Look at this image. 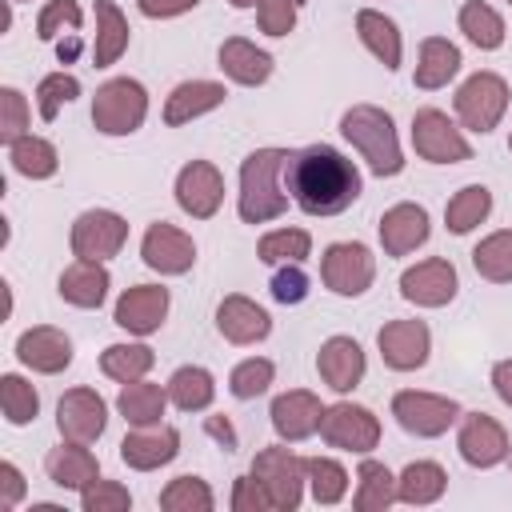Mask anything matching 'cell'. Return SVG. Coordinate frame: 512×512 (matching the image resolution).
Instances as JSON below:
<instances>
[{
    "label": "cell",
    "mask_w": 512,
    "mask_h": 512,
    "mask_svg": "<svg viewBox=\"0 0 512 512\" xmlns=\"http://www.w3.org/2000/svg\"><path fill=\"white\" fill-rule=\"evenodd\" d=\"M148 116V88L136 76H112L92 96V124L104 136H132Z\"/></svg>",
    "instance_id": "cell-4"
},
{
    "label": "cell",
    "mask_w": 512,
    "mask_h": 512,
    "mask_svg": "<svg viewBox=\"0 0 512 512\" xmlns=\"http://www.w3.org/2000/svg\"><path fill=\"white\" fill-rule=\"evenodd\" d=\"M508 100H512V92H508V80L500 76V72H488V68H480V72H472L460 88H456V96H452V108H456V120H460V128H468V132H480V136H488L500 120H504V112H508Z\"/></svg>",
    "instance_id": "cell-5"
},
{
    "label": "cell",
    "mask_w": 512,
    "mask_h": 512,
    "mask_svg": "<svg viewBox=\"0 0 512 512\" xmlns=\"http://www.w3.org/2000/svg\"><path fill=\"white\" fill-rule=\"evenodd\" d=\"M216 332H220L228 344L248 348V344L268 340V332H272V316H268L252 296L232 292V296H224V300L216 304Z\"/></svg>",
    "instance_id": "cell-24"
},
{
    "label": "cell",
    "mask_w": 512,
    "mask_h": 512,
    "mask_svg": "<svg viewBox=\"0 0 512 512\" xmlns=\"http://www.w3.org/2000/svg\"><path fill=\"white\" fill-rule=\"evenodd\" d=\"M308 296V276L300 264H280V272L272 276V300L280 304H300Z\"/></svg>",
    "instance_id": "cell-52"
},
{
    "label": "cell",
    "mask_w": 512,
    "mask_h": 512,
    "mask_svg": "<svg viewBox=\"0 0 512 512\" xmlns=\"http://www.w3.org/2000/svg\"><path fill=\"white\" fill-rule=\"evenodd\" d=\"M492 392L500 396V404L512 408V356L492 364Z\"/></svg>",
    "instance_id": "cell-55"
},
{
    "label": "cell",
    "mask_w": 512,
    "mask_h": 512,
    "mask_svg": "<svg viewBox=\"0 0 512 512\" xmlns=\"http://www.w3.org/2000/svg\"><path fill=\"white\" fill-rule=\"evenodd\" d=\"M316 372L340 396H348L352 388H360V380L368 372V360H364L360 340H352V336H328L320 344V352H316Z\"/></svg>",
    "instance_id": "cell-22"
},
{
    "label": "cell",
    "mask_w": 512,
    "mask_h": 512,
    "mask_svg": "<svg viewBox=\"0 0 512 512\" xmlns=\"http://www.w3.org/2000/svg\"><path fill=\"white\" fill-rule=\"evenodd\" d=\"M140 260L160 276H184L196 264V240L184 228L156 220V224H148V232L140 240Z\"/></svg>",
    "instance_id": "cell-16"
},
{
    "label": "cell",
    "mask_w": 512,
    "mask_h": 512,
    "mask_svg": "<svg viewBox=\"0 0 512 512\" xmlns=\"http://www.w3.org/2000/svg\"><path fill=\"white\" fill-rule=\"evenodd\" d=\"M460 64H464V56H460V48H456L448 36H428V40L420 44L412 84L424 88V92H436V88H444L448 80H456Z\"/></svg>",
    "instance_id": "cell-31"
},
{
    "label": "cell",
    "mask_w": 512,
    "mask_h": 512,
    "mask_svg": "<svg viewBox=\"0 0 512 512\" xmlns=\"http://www.w3.org/2000/svg\"><path fill=\"white\" fill-rule=\"evenodd\" d=\"M28 124H32V108H28V96L12 84L0 88V140L12 144L20 136H28Z\"/></svg>",
    "instance_id": "cell-47"
},
{
    "label": "cell",
    "mask_w": 512,
    "mask_h": 512,
    "mask_svg": "<svg viewBox=\"0 0 512 512\" xmlns=\"http://www.w3.org/2000/svg\"><path fill=\"white\" fill-rule=\"evenodd\" d=\"M76 96H80V80H76L72 72H48V76H40V84H36V108H40V120L52 124V120L60 116V108L72 104Z\"/></svg>",
    "instance_id": "cell-46"
},
{
    "label": "cell",
    "mask_w": 512,
    "mask_h": 512,
    "mask_svg": "<svg viewBox=\"0 0 512 512\" xmlns=\"http://www.w3.org/2000/svg\"><path fill=\"white\" fill-rule=\"evenodd\" d=\"M228 508H232V512H272V500H268V492L260 488V480L248 472V476H236V480H232Z\"/></svg>",
    "instance_id": "cell-51"
},
{
    "label": "cell",
    "mask_w": 512,
    "mask_h": 512,
    "mask_svg": "<svg viewBox=\"0 0 512 512\" xmlns=\"http://www.w3.org/2000/svg\"><path fill=\"white\" fill-rule=\"evenodd\" d=\"M376 348H380L384 368H392V372H416V368L428 364L432 332H428L424 320H388L376 332Z\"/></svg>",
    "instance_id": "cell-18"
},
{
    "label": "cell",
    "mask_w": 512,
    "mask_h": 512,
    "mask_svg": "<svg viewBox=\"0 0 512 512\" xmlns=\"http://www.w3.org/2000/svg\"><path fill=\"white\" fill-rule=\"evenodd\" d=\"M128 240V220L112 208H88L68 228V248L80 260H112Z\"/></svg>",
    "instance_id": "cell-11"
},
{
    "label": "cell",
    "mask_w": 512,
    "mask_h": 512,
    "mask_svg": "<svg viewBox=\"0 0 512 512\" xmlns=\"http://www.w3.org/2000/svg\"><path fill=\"white\" fill-rule=\"evenodd\" d=\"M396 504V472L372 456L360 460L356 468V492H352V508L356 512H388Z\"/></svg>",
    "instance_id": "cell-34"
},
{
    "label": "cell",
    "mask_w": 512,
    "mask_h": 512,
    "mask_svg": "<svg viewBox=\"0 0 512 512\" xmlns=\"http://www.w3.org/2000/svg\"><path fill=\"white\" fill-rule=\"evenodd\" d=\"M80 24H84V12H80L76 0H48V4L40 8V16H36V36H40L44 44H52L64 28L76 32Z\"/></svg>",
    "instance_id": "cell-48"
},
{
    "label": "cell",
    "mask_w": 512,
    "mask_h": 512,
    "mask_svg": "<svg viewBox=\"0 0 512 512\" xmlns=\"http://www.w3.org/2000/svg\"><path fill=\"white\" fill-rule=\"evenodd\" d=\"M76 48H80V40L72 36L68 44H60V48H56V56H60V60H72V56H76Z\"/></svg>",
    "instance_id": "cell-57"
},
{
    "label": "cell",
    "mask_w": 512,
    "mask_h": 512,
    "mask_svg": "<svg viewBox=\"0 0 512 512\" xmlns=\"http://www.w3.org/2000/svg\"><path fill=\"white\" fill-rule=\"evenodd\" d=\"M8 160H12V172H20V176H28V180H48V176H56V168H60L56 144H52L48 136H32V132L8 144Z\"/></svg>",
    "instance_id": "cell-39"
},
{
    "label": "cell",
    "mask_w": 512,
    "mask_h": 512,
    "mask_svg": "<svg viewBox=\"0 0 512 512\" xmlns=\"http://www.w3.org/2000/svg\"><path fill=\"white\" fill-rule=\"evenodd\" d=\"M196 4H200V0H136L140 16H148V20H172V16L192 12Z\"/></svg>",
    "instance_id": "cell-54"
},
{
    "label": "cell",
    "mask_w": 512,
    "mask_h": 512,
    "mask_svg": "<svg viewBox=\"0 0 512 512\" xmlns=\"http://www.w3.org/2000/svg\"><path fill=\"white\" fill-rule=\"evenodd\" d=\"M392 416H396V424H400L408 436L436 440V436H444L452 424H460L464 408H460L452 396H440V392L400 388V392L392 396Z\"/></svg>",
    "instance_id": "cell-7"
},
{
    "label": "cell",
    "mask_w": 512,
    "mask_h": 512,
    "mask_svg": "<svg viewBox=\"0 0 512 512\" xmlns=\"http://www.w3.org/2000/svg\"><path fill=\"white\" fill-rule=\"evenodd\" d=\"M16 360L28 372L40 376H60L72 364V336L56 324H32L16 336Z\"/></svg>",
    "instance_id": "cell-19"
},
{
    "label": "cell",
    "mask_w": 512,
    "mask_h": 512,
    "mask_svg": "<svg viewBox=\"0 0 512 512\" xmlns=\"http://www.w3.org/2000/svg\"><path fill=\"white\" fill-rule=\"evenodd\" d=\"M288 160H292L288 148H256L244 156L240 192H236V212L244 224H268L288 212V200H292L284 184Z\"/></svg>",
    "instance_id": "cell-2"
},
{
    "label": "cell",
    "mask_w": 512,
    "mask_h": 512,
    "mask_svg": "<svg viewBox=\"0 0 512 512\" xmlns=\"http://www.w3.org/2000/svg\"><path fill=\"white\" fill-rule=\"evenodd\" d=\"M320 280L336 296H364L376 280V256L360 240H336L320 256Z\"/></svg>",
    "instance_id": "cell-8"
},
{
    "label": "cell",
    "mask_w": 512,
    "mask_h": 512,
    "mask_svg": "<svg viewBox=\"0 0 512 512\" xmlns=\"http://www.w3.org/2000/svg\"><path fill=\"white\" fill-rule=\"evenodd\" d=\"M168 388L152 384V380H132V384H120V396H116V412L124 416L128 428H152V424H164V412H168Z\"/></svg>",
    "instance_id": "cell-29"
},
{
    "label": "cell",
    "mask_w": 512,
    "mask_h": 512,
    "mask_svg": "<svg viewBox=\"0 0 512 512\" xmlns=\"http://www.w3.org/2000/svg\"><path fill=\"white\" fill-rule=\"evenodd\" d=\"M412 148L428 164H464V160H472V144H468L464 128H456V120L440 108H420L412 116Z\"/></svg>",
    "instance_id": "cell-10"
},
{
    "label": "cell",
    "mask_w": 512,
    "mask_h": 512,
    "mask_svg": "<svg viewBox=\"0 0 512 512\" xmlns=\"http://www.w3.org/2000/svg\"><path fill=\"white\" fill-rule=\"evenodd\" d=\"M272 380H276V364L268 356H248L228 372V392L236 400H256L272 388Z\"/></svg>",
    "instance_id": "cell-45"
},
{
    "label": "cell",
    "mask_w": 512,
    "mask_h": 512,
    "mask_svg": "<svg viewBox=\"0 0 512 512\" xmlns=\"http://www.w3.org/2000/svg\"><path fill=\"white\" fill-rule=\"evenodd\" d=\"M268 416H272V432H276L284 444H300V440H308V436L320 432L324 404H320V396L308 392V388H288V392H280V396L272 400Z\"/></svg>",
    "instance_id": "cell-21"
},
{
    "label": "cell",
    "mask_w": 512,
    "mask_h": 512,
    "mask_svg": "<svg viewBox=\"0 0 512 512\" xmlns=\"http://www.w3.org/2000/svg\"><path fill=\"white\" fill-rule=\"evenodd\" d=\"M340 136L360 152V160L368 164L372 176L388 180V176H400L404 172V148H400L396 124H392V116L384 108H376V104H352L340 116Z\"/></svg>",
    "instance_id": "cell-3"
},
{
    "label": "cell",
    "mask_w": 512,
    "mask_h": 512,
    "mask_svg": "<svg viewBox=\"0 0 512 512\" xmlns=\"http://www.w3.org/2000/svg\"><path fill=\"white\" fill-rule=\"evenodd\" d=\"M256 256L264 264H276V268L280 264H304L312 256V236L304 228H272V232L260 236Z\"/></svg>",
    "instance_id": "cell-42"
},
{
    "label": "cell",
    "mask_w": 512,
    "mask_h": 512,
    "mask_svg": "<svg viewBox=\"0 0 512 512\" xmlns=\"http://www.w3.org/2000/svg\"><path fill=\"white\" fill-rule=\"evenodd\" d=\"M228 100V88L220 80H184L168 92L164 100V124L168 128H180V124H192L196 116L204 112H216L220 104Z\"/></svg>",
    "instance_id": "cell-26"
},
{
    "label": "cell",
    "mask_w": 512,
    "mask_h": 512,
    "mask_svg": "<svg viewBox=\"0 0 512 512\" xmlns=\"http://www.w3.org/2000/svg\"><path fill=\"white\" fill-rule=\"evenodd\" d=\"M44 472L56 488H68V492H84L96 476H100V460L88 444H76V440H60L48 456H44Z\"/></svg>",
    "instance_id": "cell-25"
},
{
    "label": "cell",
    "mask_w": 512,
    "mask_h": 512,
    "mask_svg": "<svg viewBox=\"0 0 512 512\" xmlns=\"http://www.w3.org/2000/svg\"><path fill=\"white\" fill-rule=\"evenodd\" d=\"M456 452L468 468H496L512 456V440L504 424L488 412H464L456 428Z\"/></svg>",
    "instance_id": "cell-12"
},
{
    "label": "cell",
    "mask_w": 512,
    "mask_h": 512,
    "mask_svg": "<svg viewBox=\"0 0 512 512\" xmlns=\"http://www.w3.org/2000/svg\"><path fill=\"white\" fill-rule=\"evenodd\" d=\"M252 476H256L260 488L268 492L272 512H292V508H300L304 488H308V480H304V456H296L284 440H280V444H268V448H260V452L252 456Z\"/></svg>",
    "instance_id": "cell-6"
},
{
    "label": "cell",
    "mask_w": 512,
    "mask_h": 512,
    "mask_svg": "<svg viewBox=\"0 0 512 512\" xmlns=\"http://www.w3.org/2000/svg\"><path fill=\"white\" fill-rule=\"evenodd\" d=\"M216 60H220V72L232 80V84H240V88H260V84H268V76H272V56L264 52V48H256L252 40H244V36H228L224 44H220V52H216Z\"/></svg>",
    "instance_id": "cell-28"
},
{
    "label": "cell",
    "mask_w": 512,
    "mask_h": 512,
    "mask_svg": "<svg viewBox=\"0 0 512 512\" xmlns=\"http://www.w3.org/2000/svg\"><path fill=\"white\" fill-rule=\"evenodd\" d=\"M0 412L16 428L32 424L40 416V392L32 388V380H24L20 372H4L0 376Z\"/></svg>",
    "instance_id": "cell-43"
},
{
    "label": "cell",
    "mask_w": 512,
    "mask_h": 512,
    "mask_svg": "<svg viewBox=\"0 0 512 512\" xmlns=\"http://www.w3.org/2000/svg\"><path fill=\"white\" fill-rule=\"evenodd\" d=\"M24 496H28V480H24V472H20L12 460H0V508L12 512Z\"/></svg>",
    "instance_id": "cell-53"
},
{
    "label": "cell",
    "mask_w": 512,
    "mask_h": 512,
    "mask_svg": "<svg viewBox=\"0 0 512 512\" xmlns=\"http://www.w3.org/2000/svg\"><path fill=\"white\" fill-rule=\"evenodd\" d=\"M180 456V432L172 424H152V428H132L120 440V460L132 472H156Z\"/></svg>",
    "instance_id": "cell-23"
},
{
    "label": "cell",
    "mask_w": 512,
    "mask_h": 512,
    "mask_svg": "<svg viewBox=\"0 0 512 512\" xmlns=\"http://www.w3.org/2000/svg\"><path fill=\"white\" fill-rule=\"evenodd\" d=\"M448 492V472L436 460H412L400 468L396 476V504H412V508H428Z\"/></svg>",
    "instance_id": "cell-32"
},
{
    "label": "cell",
    "mask_w": 512,
    "mask_h": 512,
    "mask_svg": "<svg viewBox=\"0 0 512 512\" xmlns=\"http://www.w3.org/2000/svg\"><path fill=\"white\" fill-rule=\"evenodd\" d=\"M108 288H112L108 268H104L100 260H80V256H76V260L60 272V280H56L60 300L72 304V308H100V304L108 300Z\"/></svg>",
    "instance_id": "cell-27"
},
{
    "label": "cell",
    "mask_w": 512,
    "mask_h": 512,
    "mask_svg": "<svg viewBox=\"0 0 512 512\" xmlns=\"http://www.w3.org/2000/svg\"><path fill=\"white\" fill-rule=\"evenodd\" d=\"M356 36H360V44H364L388 72L400 68V60H404V36H400L396 20H388V16L376 12V8H360V12H356Z\"/></svg>",
    "instance_id": "cell-30"
},
{
    "label": "cell",
    "mask_w": 512,
    "mask_h": 512,
    "mask_svg": "<svg viewBox=\"0 0 512 512\" xmlns=\"http://www.w3.org/2000/svg\"><path fill=\"white\" fill-rule=\"evenodd\" d=\"M204 432H208V436H216L228 452L236 448V428L228 424V416H208V420H204Z\"/></svg>",
    "instance_id": "cell-56"
},
{
    "label": "cell",
    "mask_w": 512,
    "mask_h": 512,
    "mask_svg": "<svg viewBox=\"0 0 512 512\" xmlns=\"http://www.w3.org/2000/svg\"><path fill=\"white\" fill-rule=\"evenodd\" d=\"M320 440L328 448H340V452H356V456H368L376 444H380V416L364 404H352V400H336L324 408L320 416Z\"/></svg>",
    "instance_id": "cell-9"
},
{
    "label": "cell",
    "mask_w": 512,
    "mask_h": 512,
    "mask_svg": "<svg viewBox=\"0 0 512 512\" xmlns=\"http://www.w3.org/2000/svg\"><path fill=\"white\" fill-rule=\"evenodd\" d=\"M492 212V192L488 184H464L460 192H452V200L444 204V224L452 236H468L472 228H480Z\"/></svg>",
    "instance_id": "cell-38"
},
{
    "label": "cell",
    "mask_w": 512,
    "mask_h": 512,
    "mask_svg": "<svg viewBox=\"0 0 512 512\" xmlns=\"http://www.w3.org/2000/svg\"><path fill=\"white\" fill-rule=\"evenodd\" d=\"M508 4H512V0H508Z\"/></svg>",
    "instance_id": "cell-61"
},
{
    "label": "cell",
    "mask_w": 512,
    "mask_h": 512,
    "mask_svg": "<svg viewBox=\"0 0 512 512\" xmlns=\"http://www.w3.org/2000/svg\"><path fill=\"white\" fill-rule=\"evenodd\" d=\"M156 364V352L140 340H120V344H108L100 352V372L116 384H132V380H144Z\"/></svg>",
    "instance_id": "cell-37"
},
{
    "label": "cell",
    "mask_w": 512,
    "mask_h": 512,
    "mask_svg": "<svg viewBox=\"0 0 512 512\" xmlns=\"http://www.w3.org/2000/svg\"><path fill=\"white\" fill-rule=\"evenodd\" d=\"M132 28L124 20V12L112 0H96V40H92V64L96 68H112L124 52H128Z\"/></svg>",
    "instance_id": "cell-33"
},
{
    "label": "cell",
    "mask_w": 512,
    "mask_h": 512,
    "mask_svg": "<svg viewBox=\"0 0 512 512\" xmlns=\"http://www.w3.org/2000/svg\"><path fill=\"white\" fill-rule=\"evenodd\" d=\"M508 152H512V132H508Z\"/></svg>",
    "instance_id": "cell-59"
},
{
    "label": "cell",
    "mask_w": 512,
    "mask_h": 512,
    "mask_svg": "<svg viewBox=\"0 0 512 512\" xmlns=\"http://www.w3.org/2000/svg\"><path fill=\"white\" fill-rule=\"evenodd\" d=\"M304 0H256V24L264 36H288L296 28Z\"/></svg>",
    "instance_id": "cell-50"
},
{
    "label": "cell",
    "mask_w": 512,
    "mask_h": 512,
    "mask_svg": "<svg viewBox=\"0 0 512 512\" xmlns=\"http://www.w3.org/2000/svg\"><path fill=\"white\" fill-rule=\"evenodd\" d=\"M172 196L180 204L184 216L192 220H212L224 204V176L212 160H188L180 172H176V184H172Z\"/></svg>",
    "instance_id": "cell-14"
},
{
    "label": "cell",
    "mask_w": 512,
    "mask_h": 512,
    "mask_svg": "<svg viewBox=\"0 0 512 512\" xmlns=\"http://www.w3.org/2000/svg\"><path fill=\"white\" fill-rule=\"evenodd\" d=\"M108 428V404L96 388H68L56 404V432L60 440H76V444H96Z\"/></svg>",
    "instance_id": "cell-15"
},
{
    "label": "cell",
    "mask_w": 512,
    "mask_h": 512,
    "mask_svg": "<svg viewBox=\"0 0 512 512\" xmlns=\"http://www.w3.org/2000/svg\"><path fill=\"white\" fill-rule=\"evenodd\" d=\"M304 480H308L312 500L324 508H332L348 496V468L332 456H304Z\"/></svg>",
    "instance_id": "cell-41"
},
{
    "label": "cell",
    "mask_w": 512,
    "mask_h": 512,
    "mask_svg": "<svg viewBox=\"0 0 512 512\" xmlns=\"http://www.w3.org/2000/svg\"><path fill=\"white\" fill-rule=\"evenodd\" d=\"M472 268H476V276L488 280V284H512V228L488 232V236L472 248Z\"/></svg>",
    "instance_id": "cell-40"
},
{
    "label": "cell",
    "mask_w": 512,
    "mask_h": 512,
    "mask_svg": "<svg viewBox=\"0 0 512 512\" xmlns=\"http://www.w3.org/2000/svg\"><path fill=\"white\" fill-rule=\"evenodd\" d=\"M168 308H172V296H168L164 284H132V288L120 292V300L112 308V320L128 336H152L168 320Z\"/></svg>",
    "instance_id": "cell-17"
},
{
    "label": "cell",
    "mask_w": 512,
    "mask_h": 512,
    "mask_svg": "<svg viewBox=\"0 0 512 512\" xmlns=\"http://www.w3.org/2000/svg\"><path fill=\"white\" fill-rule=\"evenodd\" d=\"M376 232H380V248H384V256H412L416 248L428 244V236H432V220H428V208H424V204H416V200H400V204H392V208L380 216Z\"/></svg>",
    "instance_id": "cell-20"
},
{
    "label": "cell",
    "mask_w": 512,
    "mask_h": 512,
    "mask_svg": "<svg viewBox=\"0 0 512 512\" xmlns=\"http://www.w3.org/2000/svg\"><path fill=\"white\" fill-rule=\"evenodd\" d=\"M168 400L180 408V412H204L212 408L216 400V376L204 368V364H180L172 376H168Z\"/></svg>",
    "instance_id": "cell-35"
},
{
    "label": "cell",
    "mask_w": 512,
    "mask_h": 512,
    "mask_svg": "<svg viewBox=\"0 0 512 512\" xmlns=\"http://www.w3.org/2000/svg\"><path fill=\"white\" fill-rule=\"evenodd\" d=\"M80 508L84 512H128L132 508V492L120 484V480H92L84 492H80Z\"/></svg>",
    "instance_id": "cell-49"
},
{
    "label": "cell",
    "mask_w": 512,
    "mask_h": 512,
    "mask_svg": "<svg viewBox=\"0 0 512 512\" xmlns=\"http://www.w3.org/2000/svg\"><path fill=\"white\" fill-rule=\"evenodd\" d=\"M456 24H460L464 40H468V44H476L480 52H496V48L504 44V36H508L504 16H500L492 4H484V0H464V4H460Z\"/></svg>",
    "instance_id": "cell-36"
},
{
    "label": "cell",
    "mask_w": 512,
    "mask_h": 512,
    "mask_svg": "<svg viewBox=\"0 0 512 512\" xmlns=\"http://www.w3.org/2000/svg\"><path fill=\"white\" fill-rule=\"evenodd\" d=\"M232 8H256V0H228Z\"/></svg>",
    "instance_id": "cell-58"
},
{
    "label": "cell",
    "mask_w": 512,
    "mask_h": 512,
    "mask_svg": "<svg viewBox=\"0 0 512 512\" xmlns=\"http://www.w3.org/2000/svg\"><path fill=\"white\" fill-rule=\"evenodd\" d=\"M456 292H460V276H456V264L444 256L416 260L412 268L400 272V296L416 308H444L456 300Z\"/></svg>",
    "instance_id": "cell-13"
},
{
    "label": "cell",
    "mask_w": 512,
    "mask_h": 512,
    "mask_svg": "<svg viewBox=\"0 0 512 512\" xmlns=\"http://www.w3.org/2000/svg\"><path fill=\"white\" fill-rule=\"evenodd\" d=\"M8 4H24V0H8Z\"/></svg>",
    "instance_id": "cell-60"
},
{
    "label": "cell",
    "mask_w": 512,
    "mask_h": 512,
    "mask_svg": "<svg viewBox=\"0 0 512 512\" xmlns=\"http://www.w3.org/2000/svg\"><path fill=\"white\" fill-rule=\"evenodd\" d=\"M288 196L308 216H340L360 196V168L332 144H308L292 152L284 168Z\"/></svg>",
    "instance_id": "cell-1"
},
{
    "label": "cell",
    "mask_w": 512,
    "mask_h": 512,
    "mask_svg": "<svg viewBox=\"0 0 512 512\" xmlns=\"http://www.w3.org/2000/svg\"><path fill=\"white\" fill-rule=\"evenodd\" d=\"M160 508L164 512H212L216 492L204 476H176L160 488Z\"/></svg>",
    "instance_id": "cell-44"
}]
</instances>
